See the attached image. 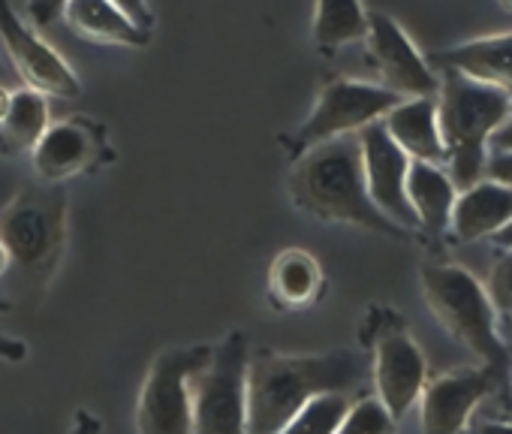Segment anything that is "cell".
Wrapping results in <instances>:
<instances>
[{
	"instance_id": "obj_1",
	"label": "cell",
	"mask_w": 512,
	"mask_h": 434,
	"mask_svg": "<svg viewBox=\"0 0 512 434\" xmlns=\"http://www.w3.org/2000/svg\"><path fill=\"white\" fill-rule=\"evenodd\" d=\"M368 362L359 353H263L247 371L250 434H281L311 401L362 386Z\"/></svg>"
},
{
	"instance_id": "obj_2",
	"label": "cell",
	"mask_w": 512,
	"mask_h": 434,
	"mask_svg": "<svg viewBox=\"0 0 512 434\" xmlns=\"http://www.w3.org/2000/svg\"><path fill=\"white\" fill-rule=\"evenodd\" d=\"M0 242L10 272L0 281L7 305L34 311L43 305L67 251V193L58 184H25L0 211Z\"/></svg>"
},
{
	"instance_id": "obj_3",
	"label": "cell",
	"mask_w": 512,
	"mask_h": 434,
	"mask_svg": "<svg viewBox=\"0 0 512 434\" xmlns=\"http://www.w3.org/2000/svg\"><path fill=\"white\" fill-rule=\"evenodd\" d=\"M290 193L296 205L314 214L317 221L350 224V227L374 230L389 239L413 236L410 230L389 221L374 205L365 181L359 136H341L299 154L296 169L290 175Z\"/></svg>"
},
{
	"instance_id": "obj_4",
	"label": "cell",
	"mask_w": 512,
	"mask_h": 434,
	"mask_svg": "<svg viewBox=\"0 0 512 434\" xmlns=\"http://www.w3.org/2000/svg\"><path fill=\"white\" fill-rule=\"evenodd\" d=\"M437 112L446 145V169L455 187L467 190L485 178L491 139L509 121L512 100L461 73L443 70Z\"/></svg>"
},
{
	"instance_id": "obj_5",
	"label": "cell",
	"mask_w": 512,
	"mask_h": 434,
	"mask_svg": "<svg viewBox=\"0 0 512 434\" xmlns=\"http://www.w3.org/2000/svg\"><path fill=\"white\" fill-rule=\"evenodd\" d=\"M422 293L434 320L464 344L485 368L497 371L506 380L509 350L497 332V305L482 287V281L464 266L428 263L422 266Z\"/></svg>"
},
{
	"instance_id": "obj_6",
	"label": "cell",
	"mask_w": 512,
	"mask_h": 434,
	"mask_svg": "<svg viewBox=\"0 0 512 434\" xmlns=\"http://www.w3.org/2000/svg\"><path fill=\"white\" fill-rule=\"evenodd\" d=\"M250 341L229 332L211 347L208 365L193 383V434H250L247 428Z\"/></svg>"
},
{
	"instance_id": "obj_7",
	"label": "cell",
	"mask_w": 512,
	"mask_h": 434,
	"mask_svg": "<svg viewBox=\"0 0 512 434\" xmlns=\"http://www.w3.org/2000/svg\"><path fill=\"white\" fill-rule=\"evenodd\" d=\"M211 347H169L154 356L136 401L139 434H193V383Z\"/></svg>"
},
{
	"instance_id": "obj_8",
	"label": "cell",
	"mask_w": 512,
	"mask_h": 434,
	"mask_svg": "<svg viewBox=\"0 0 512 434\" xmlns=\"http://www.w3.org/2000/svg\"><path fill=\"white\" fill-rule=\"evenodd\" d=\"M401 100L404 97H398L395 91L383 85H368L356 79L329 82L320 91L314 112L296 133V157L323 142H332L341 136H359L365 127L383 121Z\"/></svg>"
},
{
	"instance_id": "obj_9",
	"label": "cell",
	"mask_w": 512,
	"mask_h": 434,
	"mask_svg": "<svg viewBox=\"0 0 512 434\" xmlns=\"http://www.w3.org/2000/svg\"><path fill=\"white\" fill-rule=\"evenodd\" d=\"M0 46L7 49L10 64L16 67L25 88H34L46 97H64V100H73L82 94V82L76 79L73 67L19 19L10 0H0Z\"/></svg>"
},
{
	"instance_id": "obj_10",
	"label": "cell",
	"mask_w": 512,
	"mask_h": 434,
	"mask_svg": "<svg viewBox=\"0 0 512 434\" xmlns=\"http://www.w3.org/2000/svg\"><path fill=\"white\" fill-rule=\"evenodd\" d=\"M371 377H374L377 398L389 407V413L395 419H401L413 404H419V398L428 386L425 353L392 317L374 335Z\"/></svg>"
},
{
	"instance_id": "obj_11",
	"label": "cell",
	"mask_w": 512,
	"mask_h": 434,
	"mask_svg": "<svg viewBox=\"0 0 512 434\" xmlns=\"http://www.w3.org/2000/svg\"><path fill=\"white\" fill-rule=\"evenodd\" d=\"M503 383L506 380L485 365L455 368L428 380L419 398L422 434H467L473 410Z\"/></svg>"
},
{
	"instance_id": "obj_12",
	"label": "cell",
	"mask_w": 512,
	"mask_h": 434,
	"mask_svg": "<svg viewBox=\"0 0 512 434\" xmlns=\"http://www.w3.org/2000/svg\"><path fill=\"white\" fill-rule=\"evenodd\" d=\"M359 142H362L365 181H368V193H371L374 205L389 217V221H395L398 227L416 233L419 230V221H416V211H413L410 193H407V181H410L413 160L389 136V130H386L383 121L365 127L359 133Z\"/></svg>"
},
{
	"instance_id": "obj_13",
	"label": "cell",
	"mask_w": 512,
	"mask_h": 434,
	"mask_svg": "<svg viewBox=\"0 0 512 434\" xmlns=\"http://www.w3.org/2000/svg\"><path fill=\"white\" fill-rule=\"evenodd\" d=\"M368 46L371 61L383 79V88L395 91L404 100L413 97H437L440 79L434 67L419 55L413 40L401 31V25L386 13H368Z\"/></svg>"
},
{
	"instance_id": "obj_14",
	"label": "cell",
	"mask_w": 512,
	"mask_h": 434,
	"mask_svg": "<svg viewBox=\"0 0 512 434\" xmlns=\"http://www.w3.org/2000/svg\"><path fill=\"white\" fill-rule=\"evenodd\" d=\"M112 157L106 145V130L94 118H64L55 121L46 136L31 151V163L46 184H61L82 172L103 166Z\"/></svg>"
},
{
	"instance_id": "obj_15",
	"label": "cell",
	"mask_w": 512,
	"mask_h": 434,
	"mask_svg": "<svg viewBox=\"0 0 512 434\" xmlns=\"http://www.w3.org/2000/svg\"><path fill=\"white\" fill-rule=\"evenodd\" d=\"M431 64L443 73H461L503 97L512 100V34H491L470 40L464 46H452L431 58Z\"/></svg>"
},
{
	"instance_id": "obj_16",
	"label": "cell",
	"mask_w": 512,
	"mask_h": 434,
	"mask_svg": "<svg viewBox=\"0 0 512 434\" xmlns=\"http://www.w3.org/2000/svg\"><path fill=\"white\" fill-rule=\"evenodd\" d=\"M509 224H512V187L482 178L473 187L458 193L455 214H452V233L461 242L494 239Z\"/></svg>"
},
{
	"instance_id": "obj_17",
	"label": "cell",
	"mask_w": 512,
	"mask_h": 434,
	"mask_svg": "<svg viewBox=\"0 0 512 434\" xmlns=\"http://www.w3.org/2000/svg\"><path fill=\"white\" fill-rule=\"evenodd\" d=\"M389 136L407 151L410 160L419 163H446V145L440 133L437 97H413L401 100L383 118Z\"/></svg>"
},
{
	"instance_id": "obj_18",
	"label": "cell",
	"mask_w": 512,
	"mask_h": 434,
	"mask_svg": "<svg viewBox=\"0 0 512 434\" xmlns=\"http://www.w3.org/2000/svg\"><path fill=\"white\" fill-rule=\"evenodd\" d=\"M64 22L76 37L100 46L142 49L151 40V31L139 28L112 0H70Z\"/></svg>"
},
{
	"instance_id": "obj_19",
	"label": "cell",
	"mask_w": 512,
	"mask_h": 434,
	"mask_svg": "<svg viewBox=\"0 0 512 434\" xmlns=\"http://www.w3.org/2000/svg\"><path fill=\"white\" fill-rule=\"evenodd\" d=\"M410 205L416 211L419 230L431 236H443L452 230V214L458 202V187L440 163H419L413 160L410 166V181H407Z\"/></svg>"
},
{
	"instance_id": "obj_20",
	"label": "cell",
	"mask_w": 512,
	"mask_h": 434,
	"mask_svg": "<svg viewBox=\"0 0 512 434\" xmlns=\"http://www.w3.org/2000/svg\"><path fill=\"white\" fill-rule=\"evenodd\" d=\"M323 269H320V260L311 257L308 251L302 248H293V251H284L275 266H272V275H269V293L272 299L287 308V311H296V308H308L311 302L320 299L323 293Z\"/></svg>"
},
{
	"instance_id": "obj_21",
	"label": "cell",
	"mask_w": 512,
	"mask_h": 434,
	"mask_svg": "<svg viewBox=\"0 0 512 434\" xmlns=\"http://www.w3.org/2000/svg\"><path fill=\"white\" fill-rule=\"evenodd\" d=\"M49 127L52 121H49L46 94L34 88H19L13 94V109L7 121L0 124V154H7V157L31 154Z\"/></svg>"
},
{
	"instance_id": "obj_22",
	"label": "cell",
	"mask_w": 512,
	"mask_h": 434,
	"mask_svg": "<svg viewBox=\"0 0 512 434\" xmlns=\"http://www.w3.org/2000/svg\"><path fill=\"white\" fill-rule=\"evenodd\" d=\"M368 13L359 0H317L314 16V43L323 52H335L341 46L368 40Z\"/></svg>"
},
{
	"instance_id": "obj_23",
	"label": "cell",
	"mask_w": 512,
	"mask_h": 434,
	"mask_svg": "<svg viewBox=\"0 0 512 434\" xmlns=\"http://www.w3.org/2000/svg\"><path fill=\"white\" fill-rule=\"evenodd\" d=\"M353 401L344 392L335 395H323L317 401H311L281 434H335L338 425L344 422V416L350 413Z\"/></svg>"
},
{
	"instance_id": "obj_24",
	"label": "cell",
	"mask_w": 512,
	"mask_h": 434,
	"mask_svg": "<svg viewBox=\"0 0 512 434\" xmlns=\"http://www.w3.org/2000/svg\"><path fill=\"white\" fill-rule=\"evenodd\" d=\"M335 434H398V419L377 395H371L353 401L350 413L344 416Z\"/></svg>"
},
{
	"instance_id": "obj_25",
	"label": "cell",
	"mask_w": 512,
	"mask_h": 434,
	"mask_svg": "<svg viewBox=\"0 0 512 434\" xmlns=\"http://www.w3.org/2000/svg\"><path fill=\"white\" fill-rule=\"evenodd\" d=\"M488 293L497 305L500 314H506L512 320V248L497 260V266L491 269L488 278Z\"/></svg>"
},
{
	"instance_id": "obj_26",
	"label": "cell",
	"mask_w": 512,
	"mask_h": 434,
	"mask_svg": "<svg viewBox=\"0 0 512 434\" xmlns=\"http://www.w3.org/2000/svg\"><path fill=\"white\" fill-rule=\"evenodd\" d=\"M70 0H28V16L40 28H52L58 19H64Z\"/></svg>"
},
{
	"instance_id": "obj_27",
	"label": "cell",
	"mask_w": 512,
	"mask_h": 434,
	"mask_svg": "<svg viewBox=\"0 0 512 434\" xmlns=\"http://www.w3.org/2000/svg\"><path fill=\"white\" fill-rule=\"evenodd\" d=\"M485 178L497 181L503 187H512V148L506 151H491L485 163Z\"/></svg>"
},
{
	"instance_id": "obj_28",
	"label": "cell",
	"mask_w": 512,
	"mask_h": 434,
	"mask_svg": "<svg viewBox=\"0 0 512 434\" xmlns=\"http://www.w3.org/2000/svg\"><path fill=\"white\" fill-rule=\"evenodd\" d=\"M112 4H118L139 28H145V31L154 28V13L148 7V0H112Z\"/></svg>"
},
{
	"instance_id": "obj_29",
	"label": "cell",
	"mask_w": 512,
	"mask_h": 434,
	"mask_svg": "<svg viewBox=\"0 0 512 434\" xmlns=\"http://www.w3.org/2000/svg\"><path fill=\"white\" fill-rule=\"evenodd\" d=\"M28 344L13 335H0V362H25Z\"/></svg>"
},
{
	"instance_id": "obj_30",
	"label": "cell",
	"mask_w": 512,
	"mask_h": 434,
	"mask_svg": "<svg viewBox=\"0 0 512 434\" xmlns=\"http://www.w3.org/2000/svg\"><path fill=\"white\" fill-rule=\"evenodd\" d=\"M70 434H103V422L91 410H76V419H73Z\"/></svg>"
},
{
	"instance_id": "obj_31",
	"label": "cell",
	"mask_w": 512,
	"mask_h": 434,
	"mask_svg": "<svg viewBox=\"0 0 512 434\" xmlns=\"http://www.w3.org/2000/svg\"><path fill=\"white\" fill-rule=\"evenodd\" d=\"M473 434H512V422L503 419H485L473 428Z\"/></svg>"
},
{
	"instance_id": "obj_32",
	"label": "cell",
	"mask_w": 512,
	"mask_h": 434,
	"mask_svg": "<svg viewBox=\"0 0 512 434\" xmlns=\"http://www.w3.org/2000/svg\"><path fill=\"white\" fill-rule=\"evenodd\" d=\"M506 148H512V115H509V121L491 139V151H506Z\"/></svg>"
},
{
	"instance_id": "obj_33",
	"label": "cell",
	"mask_w": 512,
	"mask_h": 434,
	"mask_svg": "<svg viewBox=\"0 0 512 434\" xmlns=\"http://www.w3.org/2000/svg\"><path fill=\"white\" fill-rule=\"evenodd\" d=\"M13 94H16V91H7L4 85H0V124L7 121V115H10V109H13Z\"/></svg>"
},
{
	"instance_id": "obj_34",
	"label": "cell",
	"mask_w": 512,
	"mask_h": 434,
	"mask_svg": "<svg viewBox=\"0 0 512 434\" xmlns=\"http://www.w3.org/2000/svg\"><path fill=\"white\" fill-rule=\"evenodd\" d=\"M494 245H497V248H503V251H509V248H512V224H509L500 236H494Z\"/></svg>"
},
{
	"instance_id": "obj_35",
	"label": "cell",
	"mask_w": 512,
	"mask_h": 434,
	"mask_svg": "<svg viewBox=\"0 0 512 434\" xmlns=\"http://www.w3.org/2000/svg\"><path fill=\"white\" fill-rule=\"evenodd\" d=\"M7 272H10V251H7L4 242H0V281H4Z\"/></svg>"
},
{
	"instance_id": "obj_36",
	"label": "cell",
	"mask_w": 512,
	"mask_h": 434,
	"mask_svg": "<svg viewBox=\"0 0 512 434\" xmlns=\"http://www.w3.org/2000/svg\"><path fill=\"white\" fill-rule=\"evenodd\" d=\"M500 7H503V10H506L509 16H512V0H500Z\"/></svg>"
},
{
	"instance_id": "obj_37",
	"label": "cell",
	"mask_w": 512,
	"mask_h": 434,
	"mask_svg": "<svg viewBox=\"0 0 512 434\" xmlns=\"http://www.w3.org/2000/svg\"><path fill=\"white\" fill-rule=\"evenodd\" d=\"M509 404H512V380H509Z\"/></svg>"
}]
</instances>
